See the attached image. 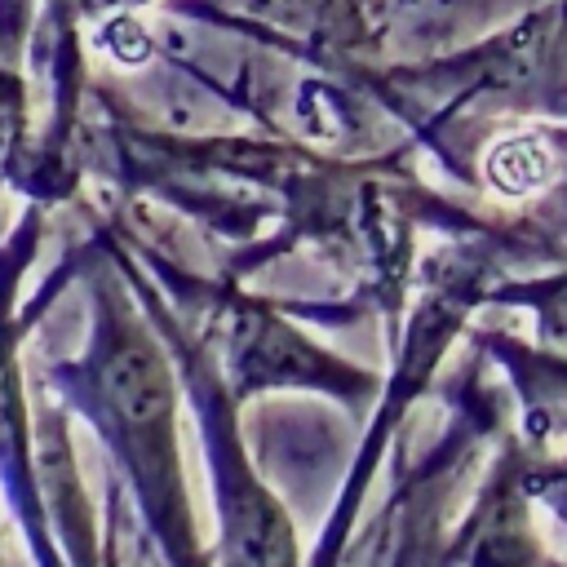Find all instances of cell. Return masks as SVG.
<instances>
[{
    "mask_svg": "<svg viewBox=\"0 0 567 567\" xmlns=\"http://www.w3.org/2000/svg\"><path fill=\"white\" fill-rule=\"evenodd\" d=\"M106 390L120 408V416H128L133 425H146L164 412L168 403V390H164V372L151 354L142 350H120L111 363H106Z\"/></svg>",
    "mask_w": 567,
    "mask_h": 567,
    "instance_id": "cell-1",
    "label": "cell"
},
{
    "mask_svg": "<svg viewBox=\"0 0 567 567\" xmlns=\"http://www.w3.org/2000/svg\"><path fill=\"white\" fill-rule=\"evenodd\" d=\"M545 168H549V159H545V151L532 146V142H505V146L492 155V182H501L505 190H527V186H536V182L545 177Z\"/></svg>",
    "mask_w": 567,
    "mask_h": 567,
    "instance_id": "cell-2",
    "label": "cell"
}]
</instances>
